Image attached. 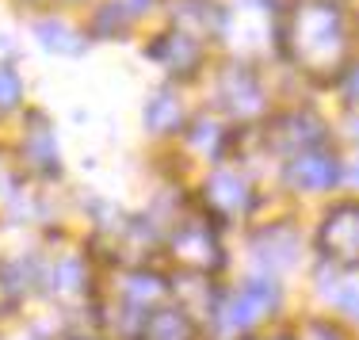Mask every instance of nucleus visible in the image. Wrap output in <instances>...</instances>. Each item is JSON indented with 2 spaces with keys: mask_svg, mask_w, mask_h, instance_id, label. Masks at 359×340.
Returning <instances> with one entry per match:
<instances>
[{
  "mask_svg": "<svg viewBox=\"0 0 359 340\" xmlns=\"http://www.w3.org/2000/svg\"><path fill=\"white\" fill-rule=\"evenodd\" d=\"M126 31V12L123 4H107L100 12V35H123Z\"/></svg>",
  "mask_w": 359,
  "mask_h": 340,
  "instance_id": "12",
  "label": "nucleus"
},
{
  "mask_svg": "<svg viewBox=\"0 0 359 340\" xmlns=\"http://www.w3.org/2000/svg\"><path fill=\"white\" fill-rule=\"evenodd\" d=\"M23 153H27V161H35L39 168H57L54 134L42 126V118H35V130H27V138H23Z\"/></svg>",
  "mask_w": 359,
  "mask_h": 340,
  "instance_id": "10",
  "label": "nucleus"
},
{
  "mask_svg": "<svg viewBox=\"0 0 359 340\" xmlns=\"http://www.w3.org/2000/svg\"><path fill=\"white\" fill-rule=\"evenodd\" d=\"M35 35H39L42 46L54 50V54H69V57H76V54L84 50V39L76 35L69 23H62V20H42L39 27H35Z\"/></svg>",
  "mask_w": 359,
  "mask_h": 340,
  "instance_id": "8",
  "label": "nucleus"
},
{
  "mask_svg": "<svg viewBox=\"0 0 359 340\" xmlns=\"http://www.w3.org/2000/svg\"><path fill=\"white\" fill-rule=\"evenodd\" d=\"M218 96L237 118H249V115L260 111V84H256V76L245 69V65H229V69L222 73Z\"/></svg>",
  "mask_w": 359,
  "mask_h": 340,
  "instance_id": "2",
  "label": "nucleus"
},
{
  "mask_svg": "<svg viewBox=\"0 0 359 340\" xmlns=\"http://www.w3.org/2000/svg\"><path fill=\"white\" fill-rule=\"evenodd\" d=\"M23 96V84L15 69H8V65H0V111H8V107H15Z\"/></svg>",
  "mask_w": 359,
  "mask_h": 340,
  "instance_id": "11",
  "label": "nucleus"
},
{
  "mask_svg": "<svg viewBox=\"0 0 359 340\" xmlns=\"http://www.w3.org/2000/svg\"><path fill=\"white\" fill-rule=\"evenodd\" d=\"M180 123H184V107H180V100L168 88L153 92L149 104H145V126H149L153 134H172V130H180Z\"/></svg>",
  "mask_w": 359,
  "mask_h": 340,
  "instance_id": "6",
  "label": "nucleus"
},
{
  "mask_svg": "<svg viewBox=\"0 0 359 340\" xmlns=\"http://www.w3.org/2000/svg\"><path fill=\"white\" fill-rule=\"evenodd\" d=\"M149 54L157 57L168 73H191L195 65H199V42H195L191 35H184V31H176V35L161 39Z\"/></svg>",
  "mask_w": 359,
  "mask_h": 340,
  "instance_id": "4",
  "label": "nucleus"
},
{
  "mask_svg": "<svg viewBox=\"0 0 359 340\" xmlns=\"http://www.w3.org/2000/svg\"><path fill=\"white\" fill-rule=\"evenodd\" d=\"M176 20L184 23V27H191L199 39L218 35L222 31V12L215 4H207V0H184V8L176 12Z\"/></svg>",
  "mask_w": 359,
  "mask_h": 340,
  "instance_id": "9",
  "label": "nucleus"
},
{
  "mask_svg": "<svg viewBox=\"0 0 359 340\" xmlns=\"http://www.w3.org/2000/svg\"><path fill=\"white\" fill-rule=\"evenodd\" d=\"M153 0H123V12L130 15V12H145V8H149Z\"/></svg>",
  "mask_w": 359,
  "mask_h": 340,
  "instance_id": "13",
  "label": "nucleus"
},
{
  "mask_svg": "<svg viewBox=\"0 0 359 340\" xmlns=\"http://www.w3.org/2000/svg\"><path fill=\"white\" fill-rule=\"evenodd\" d=\"M290 54L310 73H337L344 57V20L332 4H306L290 23Z\"/></svg>",
  "mask_w": 359,
  "mask_h": 340,
  "instance_id": "1",
  "label": "nucleus"
},
{
  "mask_svg": "<svg viewBox=\"0 0 359 340\" xmlns=\"http://www.w3.org/2000/svg\"><path fill=\"white\" fill-rule=\"evenodd\" d=\"M340 165L337 157H329V153H298L294 161H290L287 168V180L294 184V188H306V191H321L329 188L332 180H337Z\"/></svg>",
  "mask_w": 359,
  "mask_h": 340,
  "instance_id": "3",
  "label": "nucleus"
},
{
  "mask_svg": "<svg viewBox=\"0 0 359 340\" xmlns=\"http://www.w3.org/2000/svg\"><path fill=\"white\" fill-rule=\"evenodd\" d=\"M355 210L352 207H340L332 210L329 218H325V245H329V252H340V257H348V252L355 249Z\"/></svg>",
  "mask_w": 359,
  "mask_h": 340,
  "instance_id": "7",
  "label": "nucleus"
},
{
  "mask_svg": "<svg viewBox=\"0 0 359 340\" xmlns=\"http://www.w3.org/2000/svg\"><path fill=\"white\" fill-rule=\"evenodd\" d=\"M207 203L218 210H226V215H237V210L249 207V188H245V180L237 172L222 168V172H215L207 184Z\"/></svg>",
  "mask_w": 359,
  "mask_h": 340,
  "instance_id": "5",
  "label": "nucleus"
}]
</instances>
